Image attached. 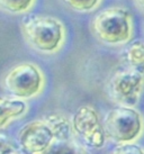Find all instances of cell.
I'll use <instances>...</instances> for the list:
<instances>
[{
  "instance_id": "6da1fadb",
  "label": "cell",
  "mask_w": 144,
  "mask_h": 154,
  "mask_svg": "<svg viewBox=\"0 0 144 154\" xmlns=\"http://www.w3.org/2000/svg\"><path fill=\"white\" fill-rule=\"evenodd\" d=\"M24 38L35 51L52 55L65 44L67 29L59 18L49 15H28L21 22Z\"/></svg>"
},
{
  "instance_id": "7a4b0ae2",
  "label": "cell",
  "mask_w": 144,
  "mask_h": 154,
  "mask_svg": "<svg viewBox=\"0 0 144 154\" xmlns=\"http://www.w3.org/2000/svg\"><path fill=\"white\" fill-rule=\"evenodd\" d=\"M92 34L107 46H124L134 36V20L130 10L111 6L98 11L91 20Z\"/></svg>"
},
{
  "instance_id": "3957f363",
  "label": "cell",
  "mask_w": 144,
  "mask_h": 154,
  "mask_svg": "<svg viewBox=\"0 0 144 154\" xmlns=\"http://www.w3.org/2000/svg\"><path fill=\"white\" fill-rule=\"evenodd\" d=\"M102 125L106 137L115 144L137 142L144 133V118L135 107L118 106L111 109Z\"/></svg>"
},
{
  "instance_id": "277c9868",
  "label": "cell",
  "mask_w": 144,
  "mask_h": 154,
  "mask_svg": "<svg viewBox=\"0 0 144 154\" xmlns=\"http://www.w3.org/2000/svg\"><path fill=\"white\" fill-rule=\"evenodd\" d=\"M2 86L10 96L28 100L42 94L45 86V77L37 65L23 62L6 73Z\"/></svg>"
},
{
  "instance_id": "5b68a950",
  "label": "cell",
  "mask_w": 144,
  "mask_h": 154,
  "mask_svg": "<svg viewBox=\"0 0 144 154\" xmlns=\"http://www.w3.org/2000/svg\"><path fill=\"white\" fill-rule=\"evenodd\" d=\"M107 94L117 106L136 107L144 94V74L127 66L116 70L108 80Z\"/></svg>"
},
{
  "instance_id": "8992f818",
  "label": "cell",
  "mask_w": 144,
  "mask_h": 154,
  "mask_svg": "<svg viewBox=\"0 0 144 154\" xmlns=\"http://www.w3.org/2000/svg\"><path fill=\"white\" fill-rule=\"evenodd\" d=\"M73 137L86 149L99 150L106 144V133L98 111L89 105L80 106L71 119Z\"/></svg>"
},
{
  "instance_id": "52a82bcc",
  "label": "cell",
  "mask_w": 144,
  "mask_h": 154,
  "mask_svg": "<svg viewBox=\"0 0 144 154\" xmlns=\"http://www.w3.org/2000/svg\"><path fill=\"white\" fill-rule=\"evenodd\" d=\"M18 145L26 153H47L56 142L54 128L46 116L25 124L17 134Z\"/></svg>"
},
{
  "instance_id": "ba28073f",
  "label": "cell",
  "mask_w": 144,
  "mask_h": 154,
  "mask_svg": "<svg viewBox=\"0 0 144 154\" xmlns=\"http://www.w3.org/2000/svg\"><path fill=\"white\" fill-rule=\"evenodd\" d=\"M28 110V105L24 99L0 96V128H4L14 119H18Z\"/></svg>"
},
{
  "instance_id": "9c48e42d",
  "label": "cell",
  "mask_w": 144,
  "mask_h": 154,
  "mask_svg": "<svg viewBox=\"0 0 144 154\" xmlns=\"http://www.w3.org/2000/svg\"><path fill=\"white\" fill-rule=\"evenodd\" d=\"M124 66L144 74V39L130 41L121 53Z\"/></svg>"
},
{
  "instance_id": "30bf717a",
  "label": "cell",
  "mask_w": 144,
  "mask_h": 154,
  "mask_svg": "<svg viewBox=\"0 0 144 154\" xmlns=\"http://www.w3.org/2000/svg\"><path fill=\"white\" fill-rule=\"evenodd\" d=\"M36 0H0V8L10 14L19 15L30 11Z\"/></svg>"
},
{
  "instance_id": "8fae6325",
  "label": "cell",
  "mask_w": 144,
  "mask_h": 154,
  "mask_svg": "<svg viewBox=\"0 0 144 154\" xmlns=\"http://www.w3.org/2000/svg\"><path fill=\"white\" fill-rule=\"evenodd\" d=\"M68 7L78 13H90L102 5V0H63Z\"/></svg>"
},
{
  "instance_id": "7c38bea8",
  "label": "cell",
  "mask_w": 144,
  "mask_h": 154,
  "mask_svg": "<svg viewBox=\"0 0 144 154\" xmlns=\"http://www.w3.org/2000/svg\"><path fill=\"white\" fill-rule=\"evenodd\" d=\"M111 152L119 154H141L144 153V147L140 146L139 144H136V142L124 143V144H117Z\"/></svg>"
},
{
  "instance_id": "4fadbf2b",
  "label": "cell",
  "mask_w": 144,
  "mask_h": 154,
  "mask_svg": "<svg viewBox=\"0 0 144 154\" xmlns=\"http://www.w3.org/2000/svg\"><path fill=\"white\" fill-rule=\"evenodd\" d=\"M18 149L15 146L13 140L4 133H0V154L17 153Z\"/></svg>"
},
{
  "instance_id": "5bb4252c",
  "label": "cell",
  "mask_w": 144,
  "mask_h": 154,
  "mask_svg": "<svg viewBox=\"0 0 144 154\" xmlns=\"http://www.w3.org/2000/svg\"><path fill=\"white\" fill-rule=\"evenodd\" d=\"M134 4L136 5V7L141 13L144 14V0H134Z\"/></svg>"
}]
</instances>
